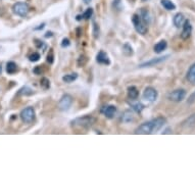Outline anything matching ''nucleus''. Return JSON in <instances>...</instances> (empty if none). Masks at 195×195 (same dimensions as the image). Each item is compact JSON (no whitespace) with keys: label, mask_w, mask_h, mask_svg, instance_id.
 I'll return each instance as SVG.
<instances>
[{"label":"nucleus","mask_w":195,"mask_h":195,"mask_svg":"<svg viewBox=\"0 0 195 195\" xmlns=\"http://www.w3.org/2000/svg\"><path fill=\"white\" fill-rule=\"evenodd\" d=\"M95 123V119L91 116H85L81 117H77L72 122V126L76 128L88 129Z\"/></svg>","instance_id":"f257e3e1"},{"label":"nucleus","mask_w":195,"mask_h":195,"mask_svg":"<svg viewBox=\"0 0 195 195\" xmlns=\"http://www.w3.org/2000/svg\"><path fill=\"white\" fill-rule=\"evenodd\" d=\"M158 131L157 128H156L155 125V121H149L146 122V123H143L142 125H140L137 129L135 130V134H140V135H147V134H151L153 132Z\"/></svg>","instance_id":"f03ea898"},{"label":"nucleus","mask_w":195,"mask_h":195,"mask_svg":"<svg viewBox=\"0 0 195 195\" xmlns=\"http://www.w3.org/2000/svg\"><path fill=\"white\" fill-rule=\"evenodd\" d=\"M132 22H133L134 28L137 33L141 35H145L148 32V28L146 26V24L143 22V20L141 19V16L137 15V13H135V15H133V16H132Z\"/></svg>","instance_id":"7ed1b4c3"},{"label":"nucleus","mask_w":195,"mask_h":195,"mask_svg":"<svg viewBox=\"0 0 195 195\" xmlns=\"http://www.w3.org/2000/svg\"><path fill=\"white\" fill-rule=\"evenodd\" d=\"M12 11L15 12L16 16L25 17L30 11V6L25 2H17L12 6Z\"/></svg>","instance_id":"20e7f679"},{"label":"nucleus","mask_w":195,"mask_h":195,"mask_svg":"<svg viewBox=\"0 0 195 195\" xmlns=\"http://www.w3.org/2000/svg\"><path fill=\"white\" fill-rule=\"evenodd\" d=\"M186 97V91L184 89H176L168 94V99L174 102H180Z\"/></svg>","instance_id":"39448f33"},{"label":"nucleus","mask_w":195,"mask_h":195,"mask_svg":"<svg viewBox=\"0 0 195 195\" xmlns=\"http://www.w3.org/2000/svg\"><path fill=\"white\" fill-rule=\"evenodd\" d=\"M72 103H73V97L69 94H64L60 98V102H58V109L61 111H68L69 109V107L72 106Z\"/></svg>","instance_id":"423d86ee"},{"label":"nucleus","mask_w":195,"mask_h":195,"mask_svg":"<svg viewBox=\"0 0 195 195\" xmlns=\"http://www.w3.org/2000/svg\"><path fill=\"white\" fill-rule=\"evenodd\" d=\"M20 119L24 123H32L35 119V110L33 107H27V109H23L20 113Z\"/></svg>","instance_id":"0eeeda50"},{"label":"nucleus","mask_w":195,"mask_h":195,"mask_svg":"<svg viewBox=\"0 0 195 195\" xmlns=\"http://www.w3.org/2000/svg\"><path fill=\"white\" fill-rule=\"evenodd\" d=\"M157 96H158L157 91H156L154 88H152V87H147V88L144 90L143 98L146 100V101H149V102L155 101L156 98H157Z\"/></svg>","instance_id":"6e6552de"},{"label":"nucleus","mask_w":195,"mask_h":195,"mask_svg":"<svg viewBox=\"0 0 195 195\" xmlns=\"http://www.w3.org/2000/svg\"><path fill=\"white\" fill-rule=\"evenodd\" d=\"M182 27H183V31L182 33H181V38L186 40L191 36V33H192V26H191V23L189 20H185Z\"/></svg>","instance_id":"1a4fd4ad"},{"label":"nucleus","mask_w":195,"mask_h":195,"mask_svg":"<svg viewBox=\"0 0 195 195\" xmlns=\"http://www.w3.org/2000/svg\"><path fill=\"white\" fill-rule=\"evenodd\" d=\"M96 61L100 64H107L109 65L110 64V60L109 58V55H107L104 51H99V53L97 54L96 56Z\"/></svg>","instance_id":"9d476101"},{"label":"nucleus","mask_w":195,"mask_h":195,"mask_svg":"<svg viewBox=\"0 0 195 195\" xmlns=\"http://www.w3.org/2000/svg\"><path fill=\"white\" fill-rule=\"evenodd\" d=\"M169 57V55H166V56H162V57H157V58H153V60L146 61L144 64H141L139 67L140 68H146V67H151V65H154L156 64H159V62H162L163 60H166V58Z\"/></svg>","instance_id":"9b49d317"},{"label":"nucleus","mask_w":195,"mask_h":195,"mask_svg":"<svg viewBox=\"0 0 195 195\" xmlns=\"http://www.w3.org/2000/svg\"><path fill=\"white\" fill-rule=\"evenodd\" d=\"M101 111L104 113V116H105L107 119H113V116L117 113V107L114 105H109V106L104 107Z\"/></svg>","instance_id":"f8f14e48"},{"label":"nucleus","mask_w":195,"mask_h":195,"mask_svg":"<svg viewBox=\"0 0 195 195\" xmlns=\"http://www.w3.org/2000/svg\"><path fill=\"white\" fill-rule=\"evenodd\" d=\"M173 22H174V25H175L177 28L182 27L184 22H185V17H184V15H183V13H180V12L177 13V15L174 16Z\"/></svg>","instance_id":"ddd939ff"},{"label":"nucleus","mask_w":195,"mask_h":195,"mask_svg":"<svg viewBox=\"0 0 195 195\" xmlns=\"http://www.w3.org/2000/svg\"><path fill=\"white\" fill-rule=\"evenodd\" d=\"M187 80L192 85H195V64L189 68L187 72Z\"/></svg>","instance_id":"4468645a"},{"label":"nucleus","mask_w":195,"mask_h":195,"mask_svg":"<svg viewBox=\"0 0 195 195\" xmlns=\"http://www.w3.org/2000/svg\"><path fill=\"white\" fill-rule=\"evenodd\" d=\"M166 46H168V43H166V40H161L157 44L154 45V52L155 53H162V52L166 48Z\"/></svg>","instance_id":"2eb2a0df"},{"label":"nucleus","mask_w":195,"mask_h":195,"mask_svg":"<svg viewBox=\"0 0 195 195\" xmlns=\"http://www.w3.org/2000/svg\"><path fill=\"white\" fill-rule=\"evenodd\" d=\"M128 96H129V98H131V99H133V100L137 99L138 96H139L138 89L136 88L135 86L129 87V88H128Z\"/></svg>","instance_id":"dca6fc26"},{"label":"nucleus","mask_w":195,"mask_h":195,"mask_svg":"<svg viewBox=\"0 0 195 195\" xmlns=\"http://www.w3.org/2000/svg\"><path fill=\"white\" fill-rule=\"evenodd\" d=\"M124 123H130L134 120V116L133 113L131 110H125V113H123V117H122Z\"/></svg>","instance_id":"f3484780"},{"label":"nucleus","mask_w":195,"mask_h":195,"mask_svg":"<svg viewBox=\"0 0 195 195\" xmlns=\"http://www.w3.org/2000/svg\"><path fill=\"white\" fill-rule=\"evenodd\" d=\"M16 71H17V65L16 62H13V61L7 62V65H6V72H7L9 75L15 74V73H16Z\"/></svg>","instance_id":"a211bd4d"},{"label":"nucleus","mask_w":195,"mask_h":195,"mask_svg":"<svg viewBox=\"0 0 195 195\" xmlns=\"http://www.w3.org/2000/svg\"><path fill=\"white\" fill-rule=\"evenodd\" d=\"M193 126H195V113L191 114V116L183 123V127L185 128H191Z\"/></svg>","instance_id":"6ab92c4d"},{"label":"nucleus","mask_w":195,"mask_h":195,"mask_svg":"<svg viewBox=\"0 0 195 195\" xmlns=\"http://www.w3.org/2000/svg\"><path fill=\"white\" fill-rule=\"evenodd\" d=\"M162 5L165 7L166 10H174L176 9V5L171 1V0H162L161 1Z\"/></svg>","instance_id":"aec40b11"},{"label":"nucleus","mask_w":195,"mask_h":195,"mask_svg":"<svg viewBox=\"0 0 195 195\" xmlns=\"http://www.w3.org/2000/svg\"><path fill=\"white\" fill-rule=\"evenodd\" d=\"M77 78H78V75L77 74H69V75H65L62 77V81H64V83H72L74 82L75 80H77Z\"/></svg>","instance_id":"412c9836"},{"label":"nucleus","mask_w":195,"mask_h":195,"mask_svg":"<svg viewBox=\"0 0 195 195\" xmlns=\"http://www.w3.org/2000/svg\"><path fill=\"white\" fill-rule=\"evenodd\" d=\"M123 53L126 55V56H131V55H133V48L131 47V45L129 43H126L123 46Z\"/></svg>","instance_id":"4be33fe9"},{"label":"nucleus","mask_w":195,"mask_h":195,"mask_svg":"<svg viewBox=\"0 0 195 195\" xmlns=\"http://www.w3.org/2000/svg\"><path fill=\"white\" fill-rule=\"evenodd\" d=\"M140 16H141V19L143 20V22L145 24H148L149 22H150V16H149V13H148V11L145 8H142L141 9V15H140Z\"/></svg>","instance_id":"5701e85b"},{"label":"nucleus","mask_w":195,"mask_h":195,"mask_svg":"<svg viewBox=\"0 0 195 195\" xmlns=\"http://www.w3.org/2000/svg\"><path fill=\"white\" fill-rule=\"evenodd\" d=\"M88 62V57L86 56V55H81L79 58H78V61H77V64H78V67L82 68L86 65V64Z\"/></svg>","instance_id":"b1692460"},{"label":"nucleus","mask_w":195,"mask_h":195,"mask_svg":"<svg viewBox=\"0 0 195 195\" xmlns=\"http://www.w3.org/2000/svg\"><path fill=\"white\" fill-rule=\"evenodd\" d=\"M40 86L42 87L44 90L49 89L50 88V81L47 78H42L41 79V82H40Z\"/></svg>","instance_id":"393cba45"},{"label":"nucleus","mask_w":195,"mask_h":195,"mask_svg":"<svg viewBox=\"0 0 195 195\" xmlns=\"http://www.w3.org/2000/svg\"><path fill=\"white\" fill-rule=\"evenodd\" d=\"M132 109H133L136 113H140L142 110L144 109V105L142 103L140 102H138V103H135V104H132Z\"/></svg>","instance_id":"a878e982"},{"label":"nucleus","mask_w":195,"mask_h":195,"mask_svg":"<svg viewBox=\"0 0 195 195\" xmlns=\"http://www.w3.org/2000/svg\"><path fill=\"white\" fill-rule=\"evenodd\" d=\"M29 60L30 61H32V62H36L40 60V54L39 53H37V52H34V53H32L29 56Z\"/></svg>","instance_id":"bb28decb"},{"label":"nucleus","mask_w":195,"mask_h":195,"mask_svg":"<svg viewBox=\"0 0 195 195\" xmlns=\"http://www.w3.org/2000/svg\"><path fill=\"white\" fill-rule=\"evenodd\" d=\"M92 15H93V9H92V8H88V9H87L86 11L84 12V15H83L82 16H83V19L89 20L90 17L92 16Z\"/></svg>","instance_id":"cd10ccee"},{"label":"nucleus","mask_w":195,"mask_h":195,"mask_svg":"<svg viewBox=\"0 0 195 195\" xmlns=\"http://www.w3.org/2000/svg\"><path fill=\"white\" fill-rule=\"evenodd\" d=\"M53 58H54V54H53V49H50L49 53L47 55V62L49 64H53Z\"/></svg>","instance_id":"c85d7f7f"},{"label":"nucleus","mask_w":195,"mask_h":195,"mask_svg":"<svg viewBox=\"0 0 195 195\" xmlns=\"http://www.w3.org/2000/svg\"><path fill=\"white\" fill-rule=\"evenodd\" d=\"M93 34H94V37L98 38V36H99V27L97 26L95 23L93 24Z\"/></svg>","instance_id":"c756f323"},{"label":"nucleus","mask_w":195,"mask_h":195,"mask_svg":"<svg viewBox=\"0 0 195 195\" xmlns=\"http://www.w3.org/2000/svg\"><path fill=\"white\" fill-rule=\"evenodd\" d=\"M33 72H34L35 75H41L43 73V69H42V68H41V65H37V67L33 69Z\"/></svg>","instance_id":"7c9ffc66"},{"label":"nucleus","mask_w":195,"mask_h":195,"mask_svg":"<svg viewBox=\"0 0 195 195\" xmlns=\"http://www.w3.org/2000/svg\"><path fill=\"white\" fill-rule=\"evenodd\" d=\"M69 44H71V42H69V40L68 39V38H64V39H62V42H61V47H69Z\"/></svg>","instance_id":"2f4dec72"},{"label":"nucleus","mask_w":195,"mask_h":195,"mask_svg":"<svg viewBox=\"0 0 195 195\" xmlns=\"http://www.w3.org/2000/svg\"><path fill=\"white\" fill-rule=\"evenodd\" d=\"M35 44H36V46H37L38 48L44 47V43H43V41H40V40H38V39L35 40Z\"/></svg>","instance_id":"473e14b6"},{"label":"nucleus","mask_w":195,"mask_h":195,"mask_svg":"<svg viewBox=\"0 0 195 195\" xmlns=\"http://www.w3.org/2000/svg\"><path fill=\"white\" fill-rule=\"evenodd\" d=\"M194 100H195V92L192 93V95L189 97V99H188V103H192Z\"/></svg>","instance_id":"72a5a7b5"},{"label":"nucleus","mask_w":195,"mask_h":195,"mask_svg":"<svg viewBox=\"0 0 195 195\" xmlns=\"http://www.w3.org/2000/svg\"><path fill=\"white\" fill-rule=\"evenodd\" d=\"M172 133V129L171 128H166L165 131L162 132V134H171Z\"/></svg>","instance_id":"f704fd0d"},{"label":"nucleus","mask_w":195,"mask_h":195,"mask_svg":"<svg viewBox=\"0 0 195 195\" xmlns=\"http://www.w3.org/2000/svg\"><path fill=\"white\" fill-rule=\"evenodd\" d=\"M44 27H45V25H44V24H42V25H40V27H38V28H35V30H42Z\"/></svg>","instance_id":"c9c22d12"},{"label":"nucleus","mask_w":195,"mask_h":195,"mask_svg":"<svg viewBox=\"0 0 195 195\" xmlns=\"http://www.w3.org/2000/svg\"><path fill=\"white\" fill-rule=\"evenodd\" d=\"M52 36V33L51 32H47L46 33V35H45V37H46V38H48V37H51Z\"/></svg>","instance_id":"e433bc0d"},{"label":"nucleus","mask_w":195,"mask_h":195,"mask_svg":"<svg viewBox=\"0 0 195 195\" xmlns=\"http://www.w3.org/2000/svg\"><path fill=\"white\" fill-rule=\"evenodd\" d=\"M90 1H91V0H84V2L86 3V4H88V3H89Z\"/></svg>","instance_id":"4c0bfd02"},{"label":"nucleus","mask_w":195,"mask_h":195,"mask_svg":"<svg viewBox=\"0 0 195 195\" xmlns=\"http://www.w3.org/2000/svg\"><path fill=\"white\" fill-rule=\"evenodd\" d=\"M1 72H2V68H1V65H0V74H1Z\"/></svg>","instance_id":"58836bf2"}]
</instances>
